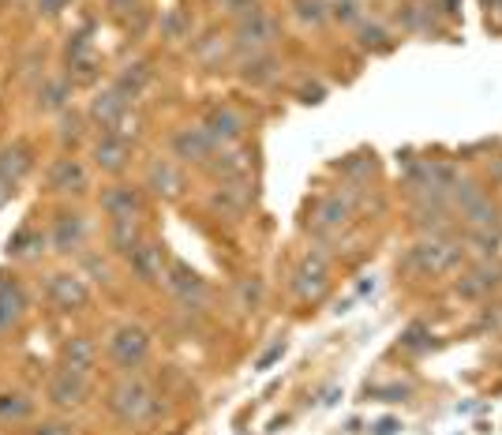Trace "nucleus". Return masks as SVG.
<instances>
[{"label":"nucleus","mask_w":502,"mask_h":435,"mask_svg":"<svg viewBox=\"0 0 502 435\" xmlns=\"http://www.w3.org/2000/svg\"><path fill=\"white\" fill-rule=\"evenodd\" d=\"M109 413L120 424H142L154 413V390L139 375H128L109 390Z\"/></svg>","instance_id":"f257e3e1"},{"label":"nucleus","mask_w":502,"mask_h":435,"mask_svg":"<svg viewBox=\"0 0 502 435\" xmlns=\"http://www.w3.org/2000/svg\"><path fill=\"white\" fill-rule=\"evenodd\" d=\"M147 353H150V334H147V326H139V323H120L117 331L109 334V357H113V365H120L124 372L139 368L142 360H147Z\"/></svg>","instance_id":"f03ea898"},{"label":"nucleus","mask_w":502,"mask_h":435,"mask_svg":"<svg viewBox=\"0 0 502 435\" xmlns=\"http://www.w3.org/2000/svg\"><path fill=\"white\" fill-rule=\"evenodd\" d=\"M45 185L57 195H86V188H91V173H86V166L79 158H57L45 173Z\"/></svg>","instance_id":"7ed1b4c3"},{"label":"nucleus","mask_w":502,"mask_h":435,"mask_svg":"<svg viewBox=\"0 0 502 435\" xmlns=\"http://www.w3.org/2000/svg\"><path fill=\"white\" fill-rule=\"evenodd\" d=\"M173 154L181 161H191V166H210V158L218 154V143L206 135V128H181L173 135Z\"/></svg>","instance_id":"20e7f679"},{"label":"nucleus","mask_w":502,"mask_h":435,"mask_svg":"<svg viewBox=\"0 0 502 435\" xmlns=\"http://www.w3.org/2000/svg\"><path fill=\"white\" fill-rule=\"evenodd\" d=\"M49 402L57 409H79L86 402V394H91V387H86V375L71 372V368H61L57 375L49 379Z\"/></svg>","instance_id":"39448f33"},{"label":"nucleus","mask_w":502,"mask_h":435,"mask_svg":"<svg viewBox=\"0 0 502 435\" xmlns=\"http://www.w3.org/2000/svg\"><path fill=\"white\" fill-rule=\"evenodd\" d=\"M94 166L101 173H120L124 166H128V158H132V143L128 135H120V132H101L94 139Z\"/></svg>","instance_id":"423d86ee"},{"label":"nucleus","mask_w":502,"mask_h":435,"mask_svg":"<svg viewBox=\"0 0 502 435\" xmlns=\"http://www.w3.org/2000/svg\"><path fill=\"white\" fill-rule=\"evenodd\" d=\"M147 199H142V188L135 185H113L101 192V210L113 218V222H124V218H139Z\"/></svg>","instance_id":"0eeeda50"},{"label":"nucleus","mask_w":502,"mask_h":435,"mask_svg":"<svg viewBox=\"0 0 502 435\" xmlns=\"http://www.w3.org/2000/svg\"><path fill=\"white\" fill-rule=\"evenodd\" d=\"M45 297H49V304H57V308H64V312H76V308H83L86 300H91V293H86V285H83V278L79 275H49V282H45Z\"/></svg>","instance_id":"6e6552de"},{"label":"nucleus","mask_w":502,"mask_h":435,"mask_svg":"<svg viewBox=\"0 0 502 435\" xmlns=\"http://www.w3.org/2000/svg\"><path fill=\"white\" fill-rule=\"evenodd\" d=\"M203 128H206V135L214 143H218V147H229V143H237L244 135V117L232 105H218V109H210V113H206Z\"/></svg>","instance_id":"1a4fd4ad"},{"label":"nucleus","mask_w":502,"mask_h":435,"mask_svg":"<svg viewBox=\"0 0 502 435\" xmlns=\"http://www.w3.org/2000/svg\"><path fill=\"white\" fill-rule=\"evenodd\" d=\"M124 117H128V98L120 94V90H101V94L91 102V120L98 124L101 132H117Z\"/></svg>","instance_id":"9d476101"},{"label":"nucleus","mask_w":502,"mask_h":435,"mask_svg":"<svg viewBox=\"0 0 502 435\" xmlns=\"http://www.w3.org/2000/svg\"><path fill=\"white\" fill-rule=\"evenodd\" d=\"M147 188L161 199H176L184 192V173L173 166L169 158H154L150 166H147Z\"/></svg>","instance_id":"9b49d317"},{"label":"nucleus","mask_w":502,"mask_h":435,"mask_svg":"<svg viewBox=\"0 0 502 435\" xmlns=\"http://www.w3.org/2000/svg\"><path fill=\"white\" fill-rule=\"evenodd\" d=\"M86 241V222L79 214H61L57 218V226H53L49 233V244L53 251H61V256H71V251H79Z\"/></svg>","instance_id":"f8f14e48"},{"label":"nucleus","mask_w":502,"mask_h":435,"mask_svg":"<svg viewBox=\"0 0 502 435\" xmlns=\"http://www.w3.org/2000/svg\"><path fill=\"white\" fill-rule=\"evenodd\" d=\"M237 42L247 49H263V45H271V42H278V20L274 15H266V12H251L247 20L240 23V30H237Z\"/></svg>","instance_id":"ddd939ff"},{"label":"nucleus","mask_w":502,"mask_h":435,"mask_svg":"<svg viewBox=\"0 0 502 435\" xmlns=\"http://www.w3.org/2000/svg\"><path fill=\"white\" fill-rule=\"evenodd\" d=\"M30 169H34V154L27 143H12V147L0 151V185L15 188Z\"/></svg>","instance_id":"4468645a"},{"label":"nucleus","mask_w":502,"mask_h":435,"mask_svg":"<svg viewBox=\"0 0 502 435\" xmlns=\"http://www.w3.org/2000/svg\"><path fill=\"white\" fill-rule=\"evenodd\" d=\"M27 312V293H23V285L8 278V275H0V331H8V326H15L23 319Z\"/></svg>","instance_id":"2eb2a0df"},{"label":"nucleus","mask_w":502,"mask_h":435,"mask_svg":"<svg viewBox=\"0 0 502 435\" xmlns=\"http://www.w3.org/2000/svg\"><path fill=\"white\" fill-rule=\"evenodd\" d=\"M61 357H64V368L79 372V375H91L94 365H98V346H94V341L86 338V334H76V338H68V341H64Z\"/></svg>","instance_id":"dca6fc26"},{"label":"nucleus","mask_w":502,"mask_h":435,"mask_svg":"<svg viewBox=\"0 0 502 435\" xmlns=\"http://www.w3.org/2000/svg\"><path fill=\"white\" fill-rule=\"evenodd\" d=\"M161 259H166V251H161V244H154V241H142L132 256H128V263H132V275L139 278V282H158V278H166L161 275Z\"/></svg>","instance_id":"f3484780"},{"label":"nucleus","mask_w":502,"mask_h":435,"mask_svg":"<svg viewBox=\"0 0 502 435\" xmlns=\"http://www.w3.org/2000/svg\"><path fill=\"white\" fill-rule=\"evenodd\" d=\"M166 285H169L184 304H195V300H203V297H206V282H203L199 275H195V270H188L184 263H173V270L166 275Z\"/></svg>","instance_id":"a211bd4d"},{"label":"nucleus","mask_w":502,"mask_h":435,"mask_svg":"<svg viewBox=\"0 0 502 435\" xmlns=\"http://www.w3.org/2000/svg\"><path fill=\"white\" fill-rule=\"evenodd\" d=\"M327 278H330V267H327V259L322 256H308L300 263V270H296V289L304 297H319L322 289H327Z\"/></svg>","instance_id":"6ab92c4d"},{"label":"nucleus","mask_w":502,"mask_h":435,"mask_svg":"<svg viewBox=\"0 0 502 435\" xmlns=\"http://www.w3.org/2000/svg\"><path fill=\"white\" fill-rule=\"evenodd\" d=\"M142 244V229L139 218H124V222H109V248L117 256H132V251Z\"/></svg>","instance_id":"aec40b11"},{"label":"nucleus","mask_w":502,"mask_h":435,"mask_svg":"<svg viewBox=\"0 0 502 435\" xmlns=\"http://www.w3.org/2000/svg\"><path fill=\"white\" fill-rule=\"evenodd\" d=\"M147 83H150V68L142 64V61H135V64H124L120 68V76H117V90L124 98H139L142 90H147Z\"/></svg>","instance_id":"412c9836"},{"label":"nucleus","mask_w":502,"mask_h":435,"mask_svg":"<svg viewBox=\"0 0 502 435\" xmlns=\"http://www.w3.org/2000/svg\"><path fill=\"white\" fill-rule=\"evenodd\" d=\"M34 413V402L23 390H4L0 394V424H20Z\"/></svg>","instance_id":"4be33fe9"},{"label":"nucleus","mask_w":502,"mask_h":435,"mask_svg":"<svg viewBox=\"0 0 502 435\" xmlns=\"http://www.w3.org/2000/svg\"><path fill=\"white\" fill-rule=\"evenodd\" d=\"M210 173L222 176V180H237V176H247V158L240 151H225L210 158Z\"/></svg>","instance_id":"5701e85b"},{"label":"nucleus","mask_w":502,"mask_h":435,"mask_svg":"<svg viewBox=\"0 0 502 435\" xmlns=\"http://www.w3.org/2000/svg\"><path fill=\"white\" fill-rule=\"evenodd\" d=\"M38 251H45V237H42L38 229H30V226H23V229L8 241V256L30 259V256H38Z\"/></svg>","instance_id":"b1692460"},{"label":"nucleus","mask_w":502,"mask_h":435,"mask_svg":"<svg viewBox=\"0 0 502 435\" xmlns=\"http://www.w3.org/2000/svg\"><path fill=\"white\" fill-rule=\"evenodd\" d=\"M71 98V79H45V86L38 90V105L45 109V113H53V109H64Z\"/></svg>","instance_id":"393cba45"},{"label":"nucleus","mask_w":502,"mask_h":435,"mask_svg":"<svg viewBox=\"0 0 502 435\" xmlns=\"http://www.w3.org/2000/svg\"><path fill=\"white\" fill-rule=\"evenodd\" d=\"M345 218H349V203L342 195H330L327 203L319 207V222H327V226H342Z\"/></svg>","instance_id":"a878e982"},{"label":"nucleus","mask_w":502,"mask_h":435,"mask_svg":"<svg viewBox=\"0 0 502 435\" xmlns=\"http://www.w3.org/2000/svg\"><path fill=\"white\" fill-rule=\"evenodd\" d=\"M274 71H278V61H271V57H251L244 79L247 83H266V79H274Z\"/></svg>","instance_id":"bb28decb"},{"label":"nucleus","mask_w":502,"mask_h":435,"mask_svg":"<svg viewBox=\"0 0 502 435\" xmlns=\"http://www.w3.org/2000/svg\"><path fill=\"white\" fill-rule=\"evenodd\" d=\"M83 117L79 113H64L61 117V143H64V147H76V143L83 139Z\"/></svg>","instance_id":"cd10ccee"},{"label":"nucleus","mask_w":502,"mask_h":435,"mask_svg":"<svg viewBox=\"0 0 502 435\" xmlns=\"http://www.w3.org/2000/svg\"><path fill=\"white\" fill-rule=\"evenodd\" d=\"M296 15L304 23H322L327 20V8H322V0H296Z\"/></svg>","instance_id":"c85d7f7f"},{"label":"nucleus","mask_w":502,"mask_h":435,"mask_svg":"<svg viewBox=\"0 0 502 435\" xmlns=\"http://www.w3.org/2000/svg\"><path fill=\"white\" fill-rule=\"evenodd\" d=\"M27 435H76V428L64 424V421H42V424L27 428Z\"/></svg>","instance_id":"c756f323"},{"label":"nucleus","mask_w":502,"mask_h":435,"mask_svg":"<svg viewBox=\"0 0 502 435\" xmlns=\"http://www.w3.org/2000/svg\"><path fill=\"white\" fill-rule=\"evenodd\" d=\"M38 8H42L45 15H57V12L68 8V0H38Z\"/></svg>","instance_id":"7c9ffc66"},{"label":"nucleus","mask_w":502,"mask_h":435,"mask_svg":"<svg viewBox=\"0 0 502 435\" xmlns=\"http://www.w3.org/2000/svg\"><path fill=\"white\" fill-rule=\"evenodd\" d=\"M86 267H91L94 275H101V282H109V267H105L98 256H86Z\"/></svg>","instance_id":"2f4dec72"},{"label":"nucleus","mask_w":502,"mask_h":435,"mask_svg":"<svg viewBox=\"0 0 502 435\" xmlns=\"http://www.w3.org/2000/svg\"><path fill=\"white\" fill-rule=\"evenodd\" d=\"M281 353H285V341H278V346H274L271 353H263V357H259V365H255V368H271V360H274V357H281Z\"/></svg>","instance_id":"473e14b6"},{"label":"nucleus","mask_w":502,"mask_h":435,"mask_svg":"<svg viewBox=\"0 0 502 435\" xmlns=\"http://www.w3.org/2000/svg\"><path fill=\"white\" fill-rule=\"evenodd\" d=\"M352 8H356V4H349V0H345V4H337V20H356Z\"/></svg>","instance_id":"72a5a7b5"},{"label":"nucleus","mask_w":502,"mask_h":435,"mask_svg":"<svg viewBox=\"0 0 502 435\" xmlns=\"http://www.w3.org/2000/svg\"><path fill=\"white\" fill-rule=\"evenodd\" d=\"M113 4V12H124V8H132V4H139V0H109Z\"/></svg>","instance_id":"f704fd0d"},{"label":"nucleus","mask_w":502,"mask_h":435,"mask_svg":"<svg viewBox=\"0 0 502 435\" xmlns=\"http://www.w3.org/2000/svg\"><path fill=\"white\" fill-rule=\"evenodd\" d=\"M393 428H398V424H393V421H383V424H379V428H375V435H390V431H393Z\"/></svg>","instance_id":"c9c22d12"},{"label":"nucleus","mask_w":502,"mask_h":435,"mask_svg":"<svg viewBox=\"0 0 502 435\" xmlns=\"http://www.w3.org/2000/svg\"><path fill=\"white\" fill-rule=\"evenodd\" d=\"M8 192H12L8 185H0V203H4V199H8Z\"/></svg>","instance_id":"e433bc0d"}]
</instances>
